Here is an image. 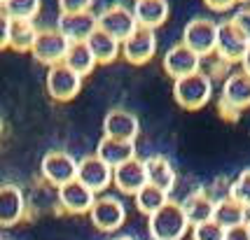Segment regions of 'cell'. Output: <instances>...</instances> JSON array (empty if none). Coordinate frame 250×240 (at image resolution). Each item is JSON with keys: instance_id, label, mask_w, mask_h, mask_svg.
<instances>
[{"instance_id": "1", "label": "cell", "mask_w": 250, "mask_h": 240, "mask_svg": "<svg viewBox=\"0 0 250 240\" xmlns=\"http://www.w3.org/2000/svg\"><path fill=\"white\" fill-rule=\"evenodd\" d=\"M147 229H150L152 240H183L189 229V222L185 217L183 205L175 201H168L154 215H150Z\"/></svg>"}, {"instance_id": "2", "label": "cell", "mask_w": 250, "mask_h": 240, "mask_svg": "<svg viewBox=\"0 0 250 240\" xmlns=\"http://www.w3.org/2000/svg\"><path fill=\"white\" fill-rule=\"evenodd\" d=\"M173 98L180 108L201 110L208 100L213 98V79L208 73L199 70L194 75L173 79Z\"/></svg>"}, {"instance_id": "3", "label": "cell", "mask_w": 250, "mask_h": 240, "mask_svg": "<svg viewBox=\"0 0 250 240\" xmlns=\"http://www.w3.org/2000/svg\"><path fill=\"white\" fill-rule=\"evenodd\" d=\"M68 47L70 42L65 40V35L59 31V28H42L38 37H35V44H33L31 54L38 63L52 68L59 66L65 61V54H68Z\"/></svg>"}, {"instance_id": "4", "label": "cell", "mask_w": 250, "mask_h": 240, "mask_svg": "<svg viewBox=\"0 0 250 240\" xmlns=\"http://www.w3.org/2000/svg\"><path fill=\"white\" fill-rule=\"evenodd\" d=\"M183 42L196 52L201 58L215 54V42H218V23L204 19V17H196L192 21H187L185 31H183Z\"/></svg>"}, {"instance_id": "5", "label": "cell", "mask_w": 250, "mask_h": 240, "mask_svg": "<svg viewBox=\"0 0 250 240\" xmlns=\"http://www.w3.org/2000/svg\"><path fill=\"white\" fill-rule=\"evenodd\" d=\"M96 17H98V28L105 31L108 35H112V37L120 40V42H124V40L138 28L136 17H133V10H129V7L122 5V2H115V5L105 7V10L101 12V14H96Z\"/></svg>"}, {"instance_id": "6", "label": "cell", "mask_w": 250, "mask_h": 240, "mask_svg": "<svg viewBox=\"0 0 250 240\" xmlns=\"http://www.w3.org/2000/svg\"><path fill=\"white\" fill-rule=\"evenodd\" d=\"M250 42L241 35V31L231 21L218 23V42H215V54L222 63H241L248 52Z\"/></svg>"}, {"instance_id": "7", "label": "cell", "mask_w": 250, "mask_h": 240, "mask_svg": "<svg viewBox=\"0 0 250 240\" xmlns=\"http://www.w3.org/2000/svg\"><path fill=\"white\" fill-rule=\"evenodd\" d=\"M82 79L84 77L73 73L65 63H59L47 70V91L54 100L65 103V100H73L82 91Z\"/></svg>"}, {"instance_id": "8", "label": "cell", "mask_w": 250, "mask_h": 240, "mask_svg": "<svg viewBox=\"0 0 250 240\" xmlns=\"http://www.w3.org/2000/svg\"><path fill=\"white\" fill-rule=\"evenodd\" d=\"M56 28L65 35L68 42H87L89 35L98 28V17L94 12H61Z\"/></svg>"}, {"instance_id": "9", "label": "cell", "mask_w": 250, "mask_h": 240, "mask_svg": "<svg viewBox=\"0 0 250 240\" xmlns=\"http://www.w3.org/2000/svg\"><path fill=\"white\" fill-rule=\"evenodd\" d=\"M162 66H164V70H166L168 77L180 79V77L194 75V73L201 70V56L196 54V52H192L185 42H178V44H173V47L166 49Z\"/></svg>"}, {"instance_id": "10", "label": "cell", "mask_w": 250, "mask_h": 240, "mask_svg": "<svg viewBox=\"0 0 250 240\" xmlns=\"http://www.w3.org/2000/svg\"><path fill=\"white\" fill-rule=\"evenodd\" d=\"M157 54V35L150 28H136L133 33L122 42V56L131 66H145Z\"/></svg>"}, {"instance_id": "11", "label": "cell", "mask_w": 250, "mask_h": 240, "mask_svg": "<svg viewBox=\"0 0 250 240\" xmlns=\"http://www.w3.org/2000/svg\"><path fill=\"white\" fill-rule=\"evenodd\" d=\"M89 217H91V224L98 231L112 233V231H117L126 222V210H124V203H122L120 198L101 196V198H96Z\"/></svg>"}, {"instance_id": "12", "label": "cell", "mask_w": 250, "mask_h": 240, "mask_svg": "<svg viewBox=\"0 0 250 240\" xmlns=\"http://www.w3.org/2000/svg\"><path fill=\"white\" fill-rule=\"evenodd\" d=\"M40 173L49 185L59 189V186L77 180V161L65 152H49L40 161Z\"/></svg>"}, {"instance_id": "13", "label": "cell", "mask_w": 250, "mask_h": 240, "mask_svg": "<svg viewBox=\"0 0 250 240\" xmlns=\"http://www.w3.org/2000/svg\"><path fill=\"white\" fill-rule=\"evenodd\" d=\"M77 182H82L94 194H101L112 185V168L96 154H89L82 161H77Z\"/></svg>"}, {"instance_id": "14", "label": "cell", "mask_w": 250, "mask_h": 240, "mask_svg": "<svg viewBox=\"0 0 250 240\" xmlns=\"http://www.w3.org/2000/svg\"><path fill=\"white\" fill-rule=\"evenodd\" d=\"M138 133H141V121L129 110L115 108V110H110L108 114H105V119H103V135L105 138L136 142Z\"/></svg>"}, {"instance_id": "15", "label": "cell", "mask_w": 250, "mask_h": 240, "mask_svg": "<svg viewBox=\"0 0 250 240\" xmlns=\"http://www.w3.org/2000/svg\"><path fill=\"white\" fill-rule=\"evenodd\" d=\"M59 203L70 215H87L96 203V194L91 189H87L82 182L73 180L68 185L59 186Z\"/></svg>"}, {"instance_id": "16", "label": "cell", "mask_w": 250, "mask_h": 240, "mask_svg": "<svg viewBox=\"0 0 250 240\" xmlns=\"http://www.w3.org/2000/svg\"><path fill=\"white\" fill-rule=\"evenodd\" d=\"M112 182L120 189L122 194H129V196H136L143 186L147 185V173H145V161L143 159H131L126 164L117 166L112 170Z\"/></svg>"}, {"instance_id": "17", "label": "cell", "mask_w": 250, "mask_h": 240, "mask_svg": "<svg viewBox=\"0 0 250 240\" xmlns=\"http://www.w3.org/2000/svg\"><path fill=\"white\" fill-rule=\"evenodd\" d=\"M168 14H171L168 0H136L133 2V17L141 28L157 31L159 26L166 23Z\"/></svg>"}, {"instance_id": "18", "label": "cell", "mask_w": 250, "mask_h": 240, "mask_svg": "<svg viewBox=\"0 0 250 240\" xmlns=\"http://www.w3.org/2000/svg\"><path fill=\"white\" fill-rule=\"evenodd\" d=\"M220 100H225L229 108H234L236 112H243L246 108H250V77L243 70L227 75L225 84H222Z\"/></svg>"}, {"instance_id": "19", "label": "cell", "mask_w": 250, "mask_h": 240, "mask_svg": "<svg viewBox=\"0 0 250 240\" xmlns=\"http://www.w3.org/2000/svg\"><path fill=\"white\" fill-rule=\"evenodd\" d=\"M145 161V173H147V185L162 189L166 194H171L175 186V170L173 164L162 156V154H154V156H147L143 159Z\"/></svg>"}, {"instance_id": "20", "label": "cell", "mask_w": 250, "mask_h": 240, "mask_svg": "<svg viewBox=\"0 0 250 240\" xmlns=\"http://www.w3.org/2000/svg\"><path fill=\"white\" fill-rule=\"evenodd\" d=\"M23 217V194L17 185L0 186V226H14Z\"/></svg>"}, {"instance_id": "21", "label": "cell", "mask_w": 250, "mask_h": 240, "mask_svg": "<svg viewBox=\"0 0 250 240\" xmlns=\"http://www.w3.org/2000/svg\"><path fill=\"white\" fill-rule=\"evenodd\" d=\"M96 156L103 159L105 164L115 170L117 166L126 164L131 159H136V142H126V140H115V138H101L96 147Z\"/></svg>"}, {"instance_id": "22", "label": "cell", "mask_w": 250, "mask_h": 240, "mask_svg": "<svg viewBox=\"0 0 250 240\" xmlns=\"http://www.w3.org/2000/svg\"><path fill=\"white\" fill-rule=\"evenodd\" d=\"M180 205L185 210V217L189 222V226H196V224H204L208 219H213V212H215V201L208 196L206 191L189 194Z\"/></svg>"}, {"instance_id": "23", "label": "cell", "mask_w": 250, "mask_h": 240, "mask_svg": "<svg viewBox=\"0 0 250 240\" xmlns=\"http://www.w3.org/2000/svg\"><path fill=\"white\" fill-rule=\"evenodd\" d=\"M87 44H89V49H91V54H94V58H96V63H103V66L112 63L122 54L120 40H115L112 35H108L105 31H101V28H96L94 33L89 35Z\"/></svg>"}, {"instance_id": "24", "label": "cell", "mask_w": 250, "mask_h": 240, "mask_svg": "<svg viewBox=\"0 0 250 240\" xmlns=\"http://www.w3.org/2000/svg\"><path fill=\"white\" fill-rule=\"evenodd\" d=\"M213 222H218L225 231L234 229V226H243V224L248 222V210L227 196V198H222V201H215Z\"/></svg>"}, {"instance_id": "25", "label": "cell", "mask_w": 250, "mask_h": 240, "mask_svg": "<svg viewBox=\"0 0 250 240\" xmlns=\"http://www.w3.org/2000/svg\"><path fill=\"white\" fill-rule=\"evenodd\" d=\"M65 66L70 68L73 73H77L80 77H87L94 73V68L98 66L91 49H89L87 42H70L68 47V54H65Z\"/></svg>"}, {"instance_id": "26", "label": "cell", "mask_w": 250, "mask_h": 240, "mask_svg": "<svg viewBox=\"0 0 250 240\" xmlns=\"http://www.w3.org/2000/svg\"><path fill=\"white\" fill-rule=\"evenodd\" d=\"M40 33V28L35 26V21H12V28H10V49L14 52H31L33 44H35V37Z\"/></svg>"}, {"instance_id": "27", "label": "cell", "mask_w": 250, "mask_h": 240, "mask_svg": "<svg viewBox=\"0 0 250 240\" xmlns=\"http://www.w3.org/2000/svg\"><path fill=\"white\" fill-rule=\"evenodd\" d=\"M133 198H136V207L141 210L143 215H147V217L154 215L159 207H164L171 201L166 191H162V189H157V186H152V185H145Z\"/></svg>"}, {"instance_id": "28", "label": "cell", "mask_w": 250, "mask_h": 240, "mask_svg": "<svg viewBox=\"0 0 250 240\" xmlns=\"http://www.w3.org/2000/svg\"><path fill=\"white\" fill-rule=\"evenodd\" d=\"M2 14H7L12 21H33L40 14V0H7L2 2Z\"/></svg>"}, {"instance_id": "29", "label": "cell", "mask_w": 250, "mask_h": 240, "mask_svg": "<svg viewBox=\"0 0 250 240\" xmlns=\"http://www.w3.org/2000/svg\"><path fill=\"white\" fill-rule=\"evenodd\" d=\"M229 198L236 201V203L243 205L246 210L250 207V168L243 170V173H239V177L231 182V186H229Z\"/></svg>"}, {"instance_id": "30", "label": "cell", "mask_w": 250, "mask_h": 240, "mask_svg": "<svg viewBox=\"0 0 250 240\" xmlns=\"http://www.w3.org/2000/svg\"><path fill=\"white\" fill-rule=\"evenodd\" d=\"M192 240H225V229L218 222L208 219L204 224L192 226Z\"/></svg>"}, {"instance_id": "31", "label": "cell", "mask_w": 250, "mask_h": 240, "mask_svg": "<svg viewBox=\"0 0 250 240\" xmlns=\"http://www.w3.org/2000/svg\"><path fill=\"white\" fill-rule=\"evenodd\" d=\"M229 21L234 23V26L241 31V35L250 42V7H241V10H236Z\"/></svg>"}, {"instance_id": "32", "label": "cell", "mask_w": 250, "mask_h": 240, "mask_svg": "<svg viewBox=\"0 0 250 240\" xmlns=\"http://www.w3.org/2000/svg\"><path fill=\"white\" fill-rule=\"evenodd\" d=\"M94 0H59L61 12H89Z\"/></svg>"}, {"instance_id": "33", "label": "cell", "mask_w": 250, "mask_h": 240, "mask_svg": "<svg viewBox=\"0 0 250 240\" xmlns=\"http://www.w3.org/2000/svg\"><path fill=\"white\" fill-rule=\"evenodd\" d=\"M10 28H12V19L7 14H0V49L10 47Z\"/></svg>"}, {"instance_id": "34", "label": "cell", "mask_w": 250, "mask_h": 240, "mask_svg": "<svg viewBox=\"0 0 250 240\" xmlns=\"http://www.w3.org/2000/svg\"><path fill=\"white\" fill-rule=\"evenodd\" d=\"M225 240H250V233H248V226H234V229H227L225 231Z\"/></svg>"}, {"instance_id": "35", "label": "cell", "mask_w": 250, "mask_h": 240, "mask_svg": "<svg viewBox=\"0 0 250 240\" xmlns=\"http://www.w3.org/2000/svg\"><path fill=\"white\" fill-rule=\"evenodd\" d=\"M206 7H210L213 12H227L236 5V0H204Z\"/></svg>"}, {"instance_id": "36", "label": "cell", "mask_w": 250, "mask_h": 240, "mask_svg": "<svg viewBox=\"0 0 250 240\" xmlns=\"http://www.w3.org/2000/svg\"><path fill=\"white\" fill-rule=\"evenodd\" d=\"M218 110H220V114H222L225 119H231V121H236L239 119V114H241V112H236L234 108H229L225 100H218Z\"/></svg>"}, {"instance_id": "37", "label": "cell", "mask_w": 250, "mask_h": 240, "mask_svg": "<svg viewBox=\"0 0 250 240\" xmlns=\"http://www.w3.org/2000/svg\"><path fill=\"white\" fill-rule=\"evenodd\" d=\"M241 66H243V73L250 77V47H248V52H246V56H243V61H241Z\"/></svg>"}, {"instance_id": "38", "label": "cell", "mask_w": 250, "mask_h": 240, "mask_svg": "<svg viewBox=\"0 0 250 240\" xmlns=\"http://www.w3.org/2000/svg\"><path fill=\"white\" fill-rule=\"evenodd\" d=\"M112 240H133L131 236H120V238H112Z\"/></svg>"}, {"instance_id": "39", "label": "cell", "mask_w": 250, "mask_h": 240, "mask_svg": "<svg viewBox=\"0 0 250 240\" xmlns=\"http://www.w3.org/2000/svg\"><path fill=\"white\" fill-rule=\"evenodd\" d=\"M246 226H248V233H250V217H248V222H246Z\"/></svg>"}, {"instance_id": "40", "label": "cell", "mask_w": 250, "mask_h": 240, "mask_svg": "<svg viewBox=\"0 0 250 240\" xmlns=\"http://www.w3.org/2000/svg\"><path fill=\"white\" fill-rule=\"evenodd\" d=\"M2 2H7V0H0V5H2Z\"/></svg>"}, {"instance_id": "41", "label": "cell", "mask_w": 250, "mask_h": 240, "mask_svg": "<svg viewBox=\"0 0 250 240\" xmlns=\"http://www.w3.org/2000/svg\"><path fill=\"white\" fill-rule=\"evenodd\" d=\"M236 2H246V0H236Z\"/></svg>"}, {"instance_id": "42", "label": "cell", "mask_w": 250, "mask_h": 240, "mask_svg": "<svg viewBox=\"0 0 250 240\" xmlns=\"http://www.w3.org/2000/svg\"><path fill=\"white\" fill-rule=\"evenodd\" d=\"M0 14H2V5H0Z\"/></svg>"}]
</instances>
